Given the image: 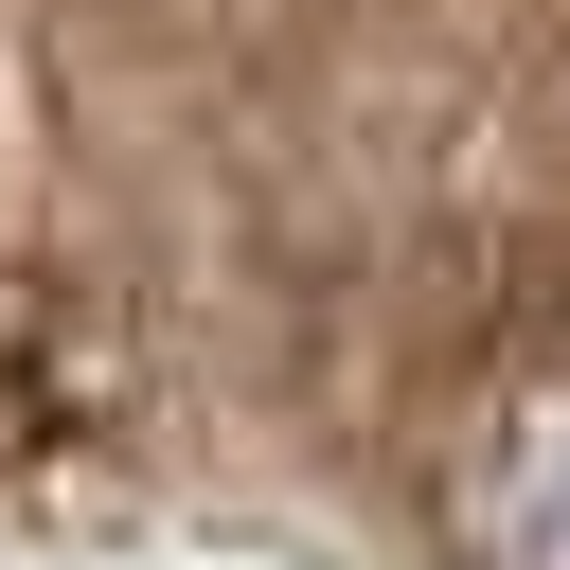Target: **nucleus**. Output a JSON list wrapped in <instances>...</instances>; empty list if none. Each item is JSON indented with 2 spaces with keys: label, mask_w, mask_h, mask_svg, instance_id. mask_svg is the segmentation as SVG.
<instances>
[{
  "label": "nucleus",
  "mask_w": 570,
  "mask_h": 570,
  "mask_svg": "<svg viewBox=\"0 0 570 570\" xmlns=\"http://www.w3.org/2000/svg\"><path fill=\"white\" fill-rule=\"evenodd\" d=\"M463 552L481 570H570V356H517L463 445Z\"/></svg>",
  "instance_id": "nucleus-1"
}]
</instances>
